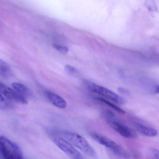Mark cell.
Here are the masks:
<instances>
[{
    "instance_id": "6da1fadb",
    "label": "cell",
    "mask_w": 159,
    "mask_h": 159,
    "mask_svg": "<svg viewBox=\"0 0 159 159\" xmlns=\"http://www.w3.org/2000/svg\"><path fill=\"white\" fill-rule=\"evenodd\" d=\"M58 135L63 137L75 148L93 158H97L95 150L89 142L78 134L69 131H62L58 133Z\"/></svg>"
},
{
    "instance_id": "7a4b0ae2",
    "label": "cell",
    "mask_w": 159,
    "mask_h": 159,
    "mask_svg": "<svg viewBox=\"0 0 159 159\" xmlns=\"http://www.w3.org/2000/svg\"><path fill=\"white\" fill-rule=\"evenodd\" d=\"M0 153L4 159H24L20 148L3 136H0Z\"/></svg>"
},
{
    "instance_id": "3957f363",
    "label": "cell",
    "mask_w": 159,
    "mask_h": 159,
    "mask_svg": "<svg viewBox=\"0 0 159 159\" xmlns=\"http://www.w3.org/2000/svg\"><path fill=\"white\" fill-rule=\"evenodd\" d=\"M87 88L90 91L97 93L107 100H110L115 103L123 105L126 103V100L114 92L102 86L93 83H89Z\"/></svg>"
},
{
    "instance_id": "277c9868",
    "label": "cell",
    "mask_w": 159,
    "mask_h": 159,
    "mask_svg": "<svg viewBox=\"0 0 159 159\" xmlns=\"http://www.w3.org/2000/svg\"><path fill=\"white\" fill-rule=\"evenodd\" d=\"M53 141L56 145L72 159H84L76 148L61 136H55Z\"/></svg>"
},
{
    "instance_id": "5b68a950",
    "label": "cell",
    "mask_w": 159,
    "mask_h": 159,
    "mask_svg": "<svg viewBox=\"0 0 159 159\" xmlns=\"http://www.w3.org/2000/svg\"><path fill=\"white\" fill-rule=\"evenodd\" d=\"M90 135L92 138L98 143L109 148L117 155L123 157L126 156L122 148L110 138L95 132L91 133Z\"/></svg>"
},
{
    "instance_id": "8992f818",
    "label": "cell",
    "mask_w": 159,
    "mask_h": 159,
    "mask_svg": "<svg viewBox=\"0 0 159 159\" xmlns=\"http://www.w3.org/2000/svg\"><path fill=\"white\" fill-rule=\"evenodd\" d=\"M0 93L9 101L20 103L23 104H28V101L27 98L20 95L14 89H11L10 87H8L1 81H0Z\"/></svg>"
},
{
    "instance_id": "52a82bcc",
    "label": "cell",
    "mask_w": 159,
    "mask_h": 159,
    "mask_svg": "<svg viewBox=\"0 0 159 159\" xmlns=\"http://www.w3.org/2000/svg\"><path fill=\"white\" fill-rule=\"evenodd\" d=\"M107 122L112 129L122 137L130 139H134L137 137V134L133 129L118 122L116 120Z\"/></svg>"
},
{
    "instance_id": "ba28073f",
    "label": "cell",
    "mask_w": 159,
    "mask_h": 159,
    "mask_svg": "<svg viewBox=\"0 0 159 159\" xmlns=\"http://www.w3.org/2000/svg\"><path fill=\"white\" fill-rule=\"evenodd\" d=\"M45 95L48 101L56 107L64 109L67 107L66 101L60 95L48 91L46 92Z\"/></svg>"
},
{
    "instance_id": "9c48e42d",
    "label": "cell",
    "mask_w": 159,
    "mask_h": 159,
    "mask_svg": "<svg viewBox=\"0 0 159 159\" xmlns=\"http://www.w3.org/2000/svg\"><path fill=\"white\" fill-rule=\"evenodd\" d=\"M135 128L139 133L145 136L154 137L157 135L158 132L156 129L142 123H136Z\"/></svg>"
},
{
    "instance_id": "30bf717a",
    "label": "cell",
    "mask_w": 159,
    "mask_h": 159,
    "mask_svg": "<svg viewBox=\"0 0 159 159\" xmlns=\"http://www.w3.org/2000/svg\"><path fill=\"white\" fill-rule=\"evenodd\" d=\"M13 89L17 93H18L27 98L30 96V92L28 88L24 84L19 82H13L12 84Z\"/></svg>"
},
{
    "instance_id": "8fae6325",
    "label": "cell",
    "mask_w": 159,
    "mask_h": 159,
    "mask_svg": "<svg viewBox=\"0 0 159 159\" xmlns=\"http://www.w3.org/2000/svg\"><path fill=\"white\" fill-rule=\"evenodd\" d=\"M13 74L9 65L0 59V75L6 78L11 77Z\"/></svg>"
},
{
    "instance_id": "7c38bea8",
    "label": "cell",
    "mask_w": 159,
    "mask_h": 159,
    "mask_svg": "<svg viewBox=\"0 0 159 159\" xmlns=\"http://www.w3.org/2000/svg\"><path fill=\"white\" fill-rule=\"evenodd\" d=\"M97 100H99V101L102 102L104 103L107 105L108 106L110 107L111 108H113L114 110L116 111L117 112H119V113H121V114H125V112L124 110L121 109L120 107H119L117 106L115 104V103H114L110 102L109 100H107V99H105V98H102V97H99V98H97Z\"/></svg>"
},
{
    "instance_id": "4fadbf2b",
    "label": "cell",
    "mask_w": 159,
    "mask_h": 159,
    "mask_svg": "<svg viewBox=\"0 0 159 159\" xmlns=\"http://www.w3.org/2000/svg\"><path fill=\"white\" fill-rule=\"evenodd\" d=\"M13 104L10 101L4 97L0 93V108L2 109H7L12 108Z\"/></svg>"
},
{
    "instance_id": "5bb4252c",
    "label": "cell",
    "mask_w": 159,
    "mask_h": 159,
    "mask_svg": "<svg viewBox=\"0 0 159 159\" xmlns=\"http://www.w3.org/2000/svg\"><path fill=\"white\" fill-rule=\"evenodd\" d=\"M145 6L151 12H158V9L155 0H146L145 2Z\"/></svg>"
},
{
    "instance_id": "9a60e30c",
    "label": "cell",
    "mask_w": 159,
    "mask_h": 159,
    "mask_svg": "<svg viewBox=\"0 0 159 159\" xmlns=\"http://www.w3.org/2000/svg\"><path fill=\"white\" fill-rule=\"evenodd\" d=\"M65 70L68 74L72 76H76L79 73V71L76 68L70 65H66L65 66Z\"/></svg>"
},
{
    "instance_id": "2e32d148",
    "label": "cell",
    "mask_w": 159,
    "mask_h": 159,
    "mask_svg": "<svg viewBox=\"0 0 159 159\" xmlns=\"http://www.w3.org/2000/svg\"><path fill=\"white\" fill-rule=\"evenodd\" d=\"M53 46L57 51H59L60 53H62V54H67L69 51V48L67 47L64 46L60 45L57 44H54L53 45Z\"/></svg>"
},
{
    "instance_id": "e0dca14e",
    "label": "cell",
    "mask_w": 159,
    "mask_h": 159,
    "mask_svg": "<svg viewBox=\"0 0 159 159\" xmlns=\"http://www.w3.org/2000/svg\"><path fill=\"white\" fill-rule=\"evenodd\" d=\"M152 154L153 155V159H159V150L154 149L152 150Z\"/></svg>"
},
{
    "instance_id": "ac0fdd59",
    "label": "cell",
    "mask_w": 159,
    "mask_h": 159,
    "mask_svg": "<svg viewBox=\"0 0 159 159\" xmlns=\"http://www.w3.org/2000/svg\"><path fill=\"white\" fill-rule=\"evenodd\" d=\"M119 91V92H120L121 93H128V91L126 90L125 89H123V88H120L118 89Z\"/></svg>"
},
{
    "instance_id": "d6986e66",
    "label": "cell",
    "mask_w": 159,
    "mask_h": 159,
    "mask_svg": "<svg viewBox=\"0 0 159 159\" xmlns=\"http://www.w3.org/2000/svg\"><path fill=\"white\" fill-rule=\"evenodd\" d=\"M157 92L159 93V87H157Z\"/></svg>"
}]
</instances>
